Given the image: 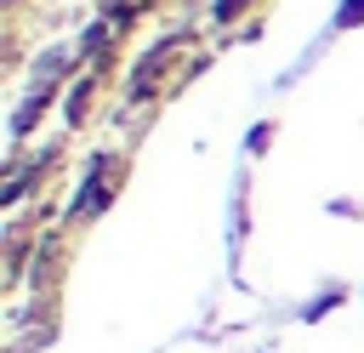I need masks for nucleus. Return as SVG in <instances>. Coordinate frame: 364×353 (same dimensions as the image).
I'll return each instance as SVG.
<instances>
[]
</instances>
